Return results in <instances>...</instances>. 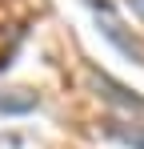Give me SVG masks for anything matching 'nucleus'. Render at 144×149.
Instances as JSON below:
<instances>
[{
    "label": "nucleus",
    "mask_w": 144,
    "mask_h": 149,
    "mask_svg": "<svg viewBox=\"0 0 144 149\" xmlns=\"http://www.w3.org/2000/svg\"><path fill=\"white\" fill-rule=\"evenodd\" d=\"M36 105V93H20V89H0V113H24Z\"/></svg>",
    "instance_id": "1"
},
{
    "label": "nucleus",
    "mask_w": 144,
    "mask_h": 149,
    "mask_svg": "<svg viewBox=\"0 0 144 149\" xmlns=\"http://www.w3.org/2000/svg\"><path fill=\"white\" fill-rule=\"evenodd\" d=\"M108 137L120 141L124 149H144V129H132V125H108Z\"/></svg>",
    "instance_id": "2"
},
{
    "label": "nucleus",
    "mask_w": 144,
    "mask_h": 149,
    "mask_svg": "<svg viewBox=\"0 0 144 149\" xmlns=\"http://www.w3.org/2000/svg\"><path fill=\"white\" fill-rule=\"evenodd\" d=\"M128 8H132V12H136V16L144 20V0H128Z\"/></svg>",
    "instance_id": "3"
}]
</instances>
